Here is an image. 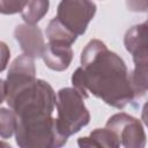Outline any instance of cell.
Returning <instances> with one entry per match:
<instances>
[{
	"mask_svg": "<svg viewBox=\"0 0 148 148\" xmlns=\"http://www.w3.org/2000/svg\"><path fill=\"white\" fill-rule=\"evenodd\" d=\"M36 79L34 58L21 54L10 65L6 79V98L14 95L18 89Z\"/></svg>",
	"mask_w": 148,
	"mask_h": 148,
	"instance_id": "ba28073f",
	"label": "cell"
},
{
	"mask_svg": "<svg viewBox=\"0 0 148 148\" xmlns=\"http://www.w3.org/2000/svg\"><path fill=\"white\" fill-rule=\"evenodd\" d=\"M49 6V0H27L25 7L21 12L22 18L28 24H36L47 13Z\"/></svg>",
	"mask_w": 148,
	"mask_h": 148,
	"instance_id": "7c38bea8",
	"label": "cell"
},
{
	"mask_svg": "<svg viewBox=\"0 0 148 148\" xmlns=\"http://www.w3.org/2000/svg\"><path fill=\"white\" fill-rule=\"evenodd\" d=\"M42 58L50 69L62 72L69 67L73 60V50L68 44L49 42L44 45Z\"/></svg>",
	"mask_w": 148,
	"mask_h": 148,
	"instance_id": "30bf717a",
	"label": "cell"
},
{
	"mask_svg": "<svg viewBox=\"0 0 148 148\" xmlns=\"http://www.w3.org/2000/svg\"><path fill=\"white\" fill-rule=\"evenodd\" d=\"M96 14L92 0H61L57 8L56 18L71 32L81 36Z\"/></svg>",
	"mask_w": 148,
	"mask_h": 148,
	"instance_id": "8992f818",
	"label": "cell"
},
{
	"mask_svg": "<svg viewBox=\"0 0 148 148\" xmlns=\"http://www.w3.org/2000/svg\"><path fill=\"white\" fill-rule=\"evenodd\" d=\"M15 140L21 148L61 147L67 142V139L59 134L56 118L52 116L35 120H17Z\"/></svg>",
	"mask_w": 148,
	"mask_h": 148,
	"instance_id": "5b68a950",
	"label": "cell"
},
{
	"mask_svg": "<svg viewBox=\"0 0 148 148\" xmlns=\"http://www.w3.org/2000/svg\"><path fill=\"white\" fill-rule=\"evenodd\" d=\"M14 37L24 54L31 58L42 57L45 43L42 31L36 24H18L14 30Z\"/></svg>",
	"mask_w": 148,
	"mask_h": 148,
	"instance_id": "9c48e42d",
	"label": "cell"
},
{
	"mask_svg": "<svg viewBox=\"0 0 148 148\" xmlns=\"http://www.w3.org/2000/svg\"><path fill=\"white\" fill-rule=\"evenodd\" d=\"M126 6L132 12H147V0H126Z\"/></svg>",
	"mask_w": 148,
	"mask_h": 148,
	"instance_id": "e0dca14e",
	"label": "cell"
},
{
	"mask_svg": "<svg viewBox=\"0 0 148 148\" xmlns=\"http://www.w3.org/2000/svg\"><path fill=\"white\" fill-rule=\"evenodd\" d=\"M72 84L83 98L92 94L117 109H124L134 99L125 61L99 39H91L82 50L81 66L73 73Z\"/></svg>",
	"mask_w": 148,
	"mask_h": 148,
	"instance_id": "6da1fadb",
	"label": "cell"
},
{
	"mask_svg": "<svg viewBox=\"0 0 148 148\" xmlns=\"http://www.w3.org/2000/svg\"><path fill=\"white\" fill-rule=\"evenodd\" d=\"M17 118L12 109L0 108V136L2 139H9L16 130Z\"/></svg>",
	"mask_w": 148,
	"mask_h": 148,
	"instance_id": "5bb4252c",
	"label": "cell"
},
{
	"mask_svg": "<svg viewBox=\"0 0 148 148\" xmlns=\"http://www.w3.org/2000/svg\"><path fill=\"white\" fill-rule=\"evenodd\" d=\"M105 127L117 136L120 146L126 148H142L146 145V133L139 119L120 112L111 116Z\"/></svg>",
	"mask_w": 148,
	"mask_h": 148,
	"instance_id": "52a82bcc",
	"label": "cell"
},
{
	"mask_svg": "<svg viewBox=\"0 0 148 148\" xmlns=\"http://www.w3.org/2000/svg\"><path fill=\"white\" fill-rule=\"evenodd\" d=\"M27 0H0V14L12 15L21 13L25 7Z\"/></svg>",
	"mask_w": 148,
	"mask_h": 148,
	"instance_id": "9a60e30c",
	"label": "cell"
},
{
	"mask_svg": "<svg viewBox=\"0 0 148 148\" xmlns=\"http://www.w3.org/2000/svg\"><path fill=\"white\" fill-rule=\"evenodd\" d=\"M83 99L75 88L66 87L58 91L56 99V125L61 136L68 139L89 124L90 113Z\"/></svg>",
	"mask_w": 148,
	"mask_h": 148,
	"instance_id": "3957f363",
	"label": "cell"
},
{
	"mask_svg": "<svg viewBox=\"0 0 148 148\" xmlns=\"http://www.w3.org/2000/svg\"><path fill=\"white\" fill-rule=\"evenodd\" d=\"M6 99V82L0 79V104Z\"/></svg>",
	"mask_w": 148,
	"mask_h": 148,
	"instance_id": "ac0fdd59",
	"label": "cell"
},
{
	"mask_svg": "<svg viewBox=\"0 0 148 148\" xmlns=\"http://www.w3.org/2000/svg\"><path fill=\"white\" fill-rule=\"evenodd\" d=\"M80 147H120L117 136L109 128H96L89 136L80 138L77 140Z\"/></svg>",
	"mask_w": 148,
	"mask_h": 148,
	"instance_id": "8fae6325",
	"label": "cell"
},
{
	"mask_svg": "<svg viewBox=\"0 0 148 148\" xmlns=\"http://www.w3.org/2000/svg\"><path fill=\"white\" fill-rule=\"evenodd\" d=\"M9 58H10V51L8 45L5 42L0 40V73L6 69Z\"/></svg>",
	"mask_w": 148,
	"mask_h": 148,
	"instance_id": "2e32d148",
	"label": "cell"
},
{
	"mask_svg": "<svg viewBox=\"0 0 148 148\" xmlns=\"http://www.w3.org/2000/svg\"><path fill=\"white\" fill-rule=\"evenodd\" d=\"M45 32L49 42H59V43L72 45L77 38L76 35H74L68 29H66L56 17H53L49 22Z\"/></svg>",
	"mask_w": 148,
	"mask_h": 148,
	"instance_id": "4fadbf2b",
	"label": "cell"
},
{
	"mask_svg": "<svg viewBox=\"0 0 148 148\" xmlns=\"http://www.w3.org/2000/svg\"><path fill=\"white\" fill-rule=\"evenodd\" d=\"M56 92L49 82L35 79L6 98L17 120H35L52 116L56 106Z\"/></svg>",
	"mask_w": 148,
	"mask_h": 148,
	"instance_id": "7a4b0ae2",
	"label": "cell"
},
{
	"mask_svg": "<svg viewBox=\"0 0 148 148\" xmlns=\"http://www.w3.org/2000/svg\"><path fill=\"white\" fill-rule=\"evenodd\" d=\"M124 44L133 57L134 69L131 74V84L133 89V103L143 97L147 92V64H148V43L147 23L136 24L128 29L124 37Z\"/></svg>",
	"mask_w": 148,
	"mask_h": 148,
	"instance_id": "277c9868",
	"label": "cell"
},
{
	"mask_svg": "<svg viewBox=\"0 0 148 148\" xmlns=\"http://www.w3.org/2000/svg\"><path fill=\"white\" fill-rule=\"evenodd\" d=\"M0 147H9V145L7 142H3V141H0Z\"/></svg>",
	"mask_w": 148,
	"mask_h": 148,
	"instance_id": "d6986e66",
	"label": "cell"
}]
</instances>
